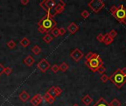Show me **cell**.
Wrapping results in <instances>:
<instances>
[{
	"instance_id": "obj_12",
	"label": "cell",
	"mask_w": 126,
	"mask_h": 106,
	"mask_svg": "<svg viewBox=\"0 0 126 106\" xmlns=\"http://www.w3.org/2000/svg\"><path fill=\"white\" fill-rule=\"evenodd\" d=\"M30 94H29L26 91H21V92L19 94V95H18V98H19V100H20L21 102H23V103L27 102V101L30 99Z\"/></svg>"
},
{
	"instance_id": "obj_30",
	"label": "cell",
	"mask_w": 126,
	"mask_h": 106,
	"mask_svg": "<svg viewBox=\"0 0 126 106\" xmlns=\"http://www.w3.org/2000/svg\"><path fill=\"white\" fill-rule=\"evenodd\" d=\"M12 72H13V69H12L10 67H6V68H4V73L6 75H10L12 73Z\"/></svg>"
},
{
	"instance_id": "obj_16",
	"label": "cell",
	"mask_w": 126,
	"mask_h": 106,
	"mask_svg": "<svg viewBox=\"0 0 126 106\" xmlns=\"http://www.w3.org/2000/svg\"><path fill=\"white\" fill-rule=\"evenodd\" d=\"M93 101V99L89 95V94H86V96H84L83 98H82V103L86 105V106H89L90 105Z\"/></svg>"
},
{
	"instance_id": "obj_38",
	"label": "cell",
	"mask_w": 126,
	"mask_h": 106,
	"mask_svg": "<svg viewBox=\"0 0 126 106\" xmlns=\"http://www.w3.org/2000/svg\"><path fill=\"white\" fill-rule=\"evenodd\" d=\"M121 71H122L123 74L125 76H126V67H124V68L121 69Z\"/></svg>"
},
{
	"instance_id": "obj_20",
	"label": "cell",
	"mask_w": 126,
	"mask_h": 106,
	"mask_svg": "<svg viewBox=\"0 0 126 106\" xmlns=\"http://www.w3.org/2000/svg\"><path fill=\"white\" fill-rule=\"evenodd\" d=\"M32 53H33L34 55H39V54L41 53V47H40L38 45H35V46L32 47Z\"/></svg>"
},
{
	"instance_id": "obj_21",
	"label": "cell",
	"mask_w": 126,
	"mask_h": 106,
	"mask_svg": "<svg viewBox=\"0 0 126 106\" xmlns=\"http://www.w3.org/2000/svg\"><path fill=\"white\" fill-rule=\"evenodd\" d=\"M53 39V37L51 36L49 33L46 34L44 37H43V41L46 43V44H49Z\"/></svg>"
},
{
	"instance_id": "obj_29",
	"label": "cell",
	"mask_w": 126,
	"mask_h": 106,
	"mask_svg": "<svg viewBox=\"0 0 126 106\" xmlns=\"http://www.w3.org/2000/svg\"><path fill=\"white\" fill-rule=\"evenodd\" d=\"M109 35L111 37V38H114L115 37H117V32L115 30H111L109 32Z\"/></svg>"
},
{
	"instance_id": "obj_28",
	"label": "cell",
	"mask_w": 126,
	"mask_h": 106,
	"mask_svg": "<svg viewBox=\"0 0 126 106\" xmlns=\"http://www.w3.org/2000/svg\"><path fill=\"white\" fill-rule=\"evenodd\" d=\"M51 69H52V71L53 73H57V72L60 70L59 66L57 65V64H54V65L51 67Z\"/></svg>"
},
{
	"instance_id": "obj_40",
	"label": "cell",
	"mask_w": 126,
	"mask_h": 106,
	"mask_svg": "<svg viewBox=\"0 0 126 106\" xmlns=\"http://www.w3.org/2000/svg\"><path fill=\"white\" fill-rule=\"evenodd\" d=\"M72 106H78V104H74V105H73Z\"/></svg>"
},
{
	"instance_id": "obj_15",
	"label": "cell",
	"mask_w": 126,
	"mask_h": 106,
	"mask_svg": "<svg viewBox=\"0 0 126 106\" xmlns=\"http://www.w3.org/2000/svg\"><path fill=\"white\" fill-rule=\"evenodd\" d=\"M113 41H114V38H111V37L109 35V32H107V33H106V34L104 35L103 43H104L106 45H109V44H111Z\"/></svg>"
},
{
	"instance_id": "obj_26",
	"label": "cell",
	"mask_w": 126,
	"mask_h": 106,
	"mask_svg": "<svg viewBox=\"0 0 126 106\" xmlns=\"http://www.w3.org/2000/svg\"><path fill=\"white\" fill-rule=\"evenodd\" d=\"M100 80H101V81H102L103 83H106V82L109 80V77L107 75L103 74V75H101V77H100Z\"/></svg>"
},
{
	"instance_id": "obj_2",
	"label": "cell",
	"mask_w": 126,
	"mask_h": 106,
	"mask_svg": "<svg viewBox=\"0 0 126 106\" xmlns=\"http://www.w3.org/2000/svg\"><path fill=\"white\" fill-rule=\"evenodd\" d=\"M109 80L118 88L121 89L125 84L126 83V76H125L122 71L121 69H117L110 77Z\"/></svg>"
},
{
	"instance_id": "obj_35",
	"label": "cell",
	"mask_w": 126,
	"mask_h": 106,
	"mask_svg": "<svg viewBox=\"0 0 126 106\" xmlns=\"http://www.w3.org/2000/svg\"><path fill=\"white\" fill-rule=\"evenodd\" d=\"M4 72V67L3 66V65L1 63H0V75H2Z\"/></svg>"
},
{
	"instance_id": "obj_7",
	"label": "cell",
	"mask_w": 126,
	"mask_h": 106,
	"mask_svg": "<svg viewBox=\"0 0 126 106\" xmlns=\"http://www.w3.org/2000/svg\"><path fill=\"white\" fill-rule=\"evenodd\" d=\"M37 67L41 72L44 73L50 68V63L45 58H43L38 62V63L37 64Z\"/></svg>"
},
{
	"instance_id": "obj_22",
	"label": "cell",
	"mask_w": 126,
	"mask_h": 106,
	"mask_svg": "<svg viewBox=\"0 0 126 106\" xmlns=\"http://www.w3.org/2000/svg\"><path fill=\"white\" fill-rule=\"evenodd\" d=\"M59 69L61 72H65L66 71H67L69 69V65L65 63V62H63L60 66H59Z\"/></svg>"
},
{
	"instance_id": "obj_11",
	"label": "cell",
	"mask_w": 126,
	"mask_h": 106,
	"mask_svg": "<svg viewBox=\"0 0 126 106\" xmlns=\"http://www.w3.org/2000/svg\"><path fill=\"white\" fill-rule=\"evenodd\" d=\"M67 30L68 31L71 33V34H75V32H77L79 30V27L77 25L76 23L75 22H72L68 27H67Z\"/></svg>"
},
{
	"instance_id": "obj_31",
	"label": "cell",
	"mask_w": 126,
	"mask_h": 106,
	"mask_svg": "<svg viewBox=\"0 0 126 106\" xmlns=\"http://www.w3.org/2000/svg\"><path fill=\"white\" fill-rule=\"evenodd\" d=\"M97 40L99 41V42H103V39H104V35L102 34V33H100L97 36Z\"/></svg>"
},
{
	"instance_id": "obj_37",
	"label": "cell",
	"mask_w": 126,
	"mask_h": 106,
	"mask_svg": "<svg viewBox=\"0 0 126 106\" xmlns=\"http://www.w3.org/2000/svg\"><path fill=\"white\" fill-rule=\"evenodd\" d=\"M21 3L23 4V5H27L28 3H29V0H21Z\"/></svg>"
},
{
	"instance_id": "obj_39",
	"label": "cell",
	"mask_w": 126,
	"mask_h": 106,
	"mask_svg": "<svg viewBox=\"0 0 126 106\" xmlns=\"http://www.w3.org/2000/svg\"><path fill=\"white\" fill-rule=\"evenodd\" d=\"M120 23H122V24H126V18H125Z\"/></svg>"
},
{
	"instance_id": "obj_6",
	"label": "cell",
	"mask_w": 126,
	"mask_h": 106,
	"mask_svg": "<svg viewBox=\"0 0 126 106\" xmlns=\"http://www.w3.org/2000/svg\"><path fill=\"white\" fill-rule=\"evenodd\" d=\"M55 5L56 3L53 0H44L40 3L41 7H42L47 12V13H51L52 12V9L55 8Z\"/></svg>"
},
{
	"instance_id": "obj_18",
	"label": "cell",
	"mask_w": 126,
	"mask_h": 106,
	"mask_svg": "<svg viewBox=\"0 0 126 106\" xmlns=\"http://www.w3.org/2000/svg\"><path fill=\"white\" fill-rule=\"evenodd\" d=\"M64 10V7H62L61 5H60L59 4H56L55 8H54V13L55 15H57V14H61V13H63Z\"/></svg>"
},
{
	"instance_id": "obj_13",
	"label": "cell",
	"mask_w": 126,
	"mask_h": 106,
	"mask_svg": "<svg viewBox=\"0 0 126 106\" xmlns=\"http://www.w3.org/2000/svg\"><path fill=\"white\" fill-rule=\"evenodd\" d=\"M24 63L25 65H27V66H31L34 63H35V59L33 58L32 56L31 55H28L25 58V59L24 60Z\"/></svg>"
},
{
	"instance_id": "obj_23",
	"label": "cell",
	"mask_w": 126,
	"mask_h": 106,
	"mask_svg": "<svg viewBox=\"0 0 126 106\" xmlns=\"http://www.w3.org/2000/svg\"><path fill=\"white\" fill-rule=\"evenodd\" d=\"M51 34H52V35H53V37H55V38H57V37H58L60 35H59V28H58V27H54L51 31Z\"/></svg>"
},
{
	"instance_id": "obj_34",
	"label": "cell",
	"mask_w": 126,
	"mask_h": 106,
	"mask_svg": "<svg viewBox=\"0 0 126 106\" xmlns=\"http://www.w3.org/2000/svg\"><path fill=\"white\" fill-rule=\"evenodd\" d=\"M94 55V52H89L87 53V55H86V61H89Z\"/></svg>"
},
{
	"instance_id": "obj_25",
	"label": "cell",
	"mask_w": 126,
	"mask_h": 106,
	"mask_svg": "<svg viewBox=\"0 0 126 106\" xmlns=\"http://www.w3.org/2000/svg\"><path fill=\"white\" fill-rule=\"evenodd\" d=\"M7 46H8L10 49H14V48L16 47V42H15L14 41L10 40V41H9L7 42Z\"/></svg>"
},
{
	"instance_id": "obj_8",
	"label": "cell",
	"mask_w": 126,
	"mask_h": 106,
	"mask_svg": "<svg viewBox=\"0 0 126 106\" xmlns=\"http://www.w3.org/2000/svg\"><path fill=\"white\" fill-rule=\"evenodd\" d=\"M83 56H84V55H83V52H82L81 50H80L78 48L75 49L70 53V57H71L75 61H76V62L80 61L83 58Z\"/></svg>"
},
{
	"instance_id": "obj_24",
	"label": "cell",
	"mask_w": 126,
	"mask_h": 106,
	"mask_svg": "<svg viewBox=\"0 0 126 106\" xmlns=\"http://www.w3.org/2000/svg\"><path fill=\"white\" fill-rule=\"evenodd\" d=\"M109 106H121V102L118 99L115 98L109 103Z\"/></svg>"
},
{
	"instance_id": "obj_33",
	"label": "cell",
	"mask_w": 126,
	"mask_h": 106,
	"mask_svg": "<svg viewBox=\"0 0 126 106\" xmlns=\"http://www.w3.org/2000/svg\"><path fill=\"white\" fill-rule=\"evenodd\" d=\"M66 32V30H65V28L63 27H61L59 28V35H64Z\"/></svg>"
},
{
	"instance_id": "obj_5",
	"label": "cell",
	"mask_w": 126,
	"mask_h": 106,
	"mask_svg": "<svg viewBox=\"0 0 126 106\" xmlns=\"http://www.w3.org/2000/svg\"><path fill=\"white\" fill-rule=\"evenodd\" d=\"M112 15L115 17L117 20H118L120 22H121L125 18H126V9L123 4H120L119 7H117V10Z\"/></svg>"
},
{
	"instance_id": "obj_1",
	"label": "cell",
	"mask_w": 126,
	"mask_h": 106,
	"mask_svg": "<svg viewBox=\"0 0 126 106\" xmlns=\"http://www.w3.org/2000/svg\"><path fill=\"white\" fill-rule=\"evenodd\" d=\"M38 30L41 33H49L54 27L57 26V22L54 18L49 13H47L38 22Z\"/></svg>"
},
{
	"instance_id": "obj_3",
	"label": "cell",
	"mask_w": 126,
	"mask_h": 106,
	"mask_svg": "<svg viewBox=\"0 0 126 106\" xmlns=\"http://www.w3.org/2000/svg\"><path fill=\"white\" fill-rule=\"evenodd\" d=\"M85 63L93 72H97L99 68L103 66V61L102 58L97 53H94L93 56L89 61H86Z\"/></svg>"
},
{
	"instance_id": "obj_36",
	"label": "cell",
	"mask_w": 126,
	"mask_h": 106,
	"mask_svg": "<svg viewBox=\"0 0 126 106\" xmlns=\"http://www.w3.org/2000/svg\"><path fill=\"white\" fill-rule=\"evenodd\" d=\"M58 4H59L60 5H61L62 7H63L64 8H65V7H66V3L63 1H62V0H60L59 1H58Z\"/></svg>"
},
{
	"instance_id": "obj_4",
	"label": "cell",
	"mask_w": 126,
	"mask_h": 106,
	"mask_svg": "<svg viewBox=\"0 0 126 106\" xmlns=\"http://www.w3.org/2000/svg\"><path fill=\"white\" fill-rule=\"evenodd\" d=\"M88 6L93 12L97 13L105 7V3L102 0H92L89 1Z\"/></svg>"
},
{
	"instance_id": "obj_9",
	"label": "cell",
	"mask_w": 126,
	"mask_h": 106,
	"mask_svg": "<svg viewBox=\"0 0 126 106\" xmlns=\"http://www.w3.org/2000/svg\"><path fill=\"white\" fill-rule=\"evenodd\" d=\"M51 96H52L53 97H58V96H60L61 94H62V92H63V90L60 88V87H58V86H52V87H51L49 90H48V91H47Z\"/></svg>"
},
{
	"instance_id": "obj_10",
	"label": "cell",
	"mask_w": 126,
	"mask_h": 106,
	"mask_svg": "<svg viewBox=\"0 0 126 106\" xmlns=\"http://www.w3.org/2000/svg\"><path fill=\"white\" fill-rule=\"evenodd\" d=\"M43 101V97L40 94H35L31 100H30V103L32 105V106H38Z\"/></svg>"
},
{
	"instance_id": "obj_19",
	"label": "cell",
	"mask_w": 126,
	"mask_h": 106,
	"mask_svg": "<svg viewBox=\"0 0 126 106\" xmlns=\"http://www.w3.org/2000/svg\"><path fill=\"white\" fill-rule=\"evenodd\" d=\"M20 44H21L22 46H24V47H27V46L30 44V40H29L27 38L24 37V38H23L20 41Z\"/></svg>"
},
{
	"instance_id": "obj_14",
	"label": "cell",
	"mask_w": 126,
	"mask_h": 106,
	"mask_svg": "<svg viewBox=\"0 0 126 106\" xmlns=\"http://www.w3.org/2000/svg\"><path fill=\"white\" fill-rule=\"evenodd\" d=\"M43 99H44V100H46V102L48 103H49V104L54 103V102H55V98L53 97L52 96H51L48 92H47V93L44 94V96L43 97Z\"/></svg>"
},
{
	"instance_id": "obj_32",
	"label": "cell",
	"mask_w": 126,
	"mask_h": 106,
	"mask_svg": "<svg viewBox=\"0 0 126 106\" xmlns=\"http://www.w3.org/2000/svg\"><path fill=\"white\" fill-rule=\"evenodd\" d=\"M106 68H105L103 66H102L101 67H100V68H99V69L97 70V72H98L100 75H103V74H104V72H106Z\"/></svg>"
},
{
	"instance_id": "obj_27",
	"label": "cell",
	"mask_w": 126,
	"mask_h": 106,
	"mask_svg": "<svg viewBox=\"0 0 126 106\" xmlns=\"http://www.w3.org/2000/svg\"><path fill=\"white\" fill-rule=\"evenodd\" d=\"M80 15H81V16H82L83 18H87L90 15V13H89L88 10H83V11L81 13Z\"/></svg>"
},
{
	"instance_id": "obj_17",
	"label": "cell",
	"mask_w": 126,
	"mask_h": 106,
	"mask_svg": "<svg viewBox=\"0 0 126 106\" xmlns=\"http://www.w3.org/2000/svg\"><path fill=\"white\" fill-rule=\"evenodd\" d=\"M93 106H109V104L103 97H100Z\"/></svg>"
}]
</instances>
